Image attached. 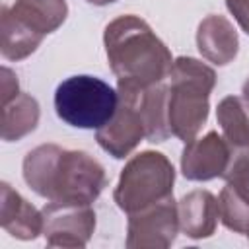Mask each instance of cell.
<instances>
[{"label":"cell","instance_id":"6da1fadb","mask_svg":"<svg viewBox=\"0 0 249 249\" xmlns=\"http://www.w3.org/2000/svg\"><path fill=\"white\" fill-rule=\"evenodd\" d=\"M27 187L53 202L93 204L107 187L105 167L84 150L41 144L29 150L21 163Z\"/></svg>","mask_w":249,"mask_h":249},{"label":"cell","instance_id":"7a4b0ae2","mask_svg":"<svg viewBox=\"0 0 249 249\" xmlns=\"http://www.w3.org/2000/svg\"><path fill=\"white\" fill-rule=\"evenodd\" d=\"M103 45L109 68L117 80H130L140 86L167 80L175 60L148 21L134 14L111 19L103 31Z\"/></svg>","mask_w":249,"mask_h":249},{"label":"cell","instance_id":"3957f363","mask_svg":"<svg viewBox=\"0 0 249 249\" xmlns=\"http://www.w3.org/2000/svg\"><path fill=\"white\" fill-rule=\"evenodd\" d=\"M216 72L193 56H177L167 74V123L181 142L196 138L210 113Z\"/></svg>","mask_w":249,"mask_h":249},{"label":"cell","instance_id":"277c9868","mask_svg":"<svg viewBox=\"0 0 249 249\" xmlns=\"http://www.w3.org/2000/svg\"><path fill=\"white\" fill-rule=\"evenodd\" d=\"M175 169L169 158L156 150L134 154L121 169L113 200L124 214L173 196Z\"/></svg>","mask_w":249,"mask_h":249},{"label":"cell","instance_id":"5b68a950","mask_svg":"<svg viewBox=\"0 0 249 249\" xmlns=\"http://www.w3.org/2000/svg\"><path fill=\"white\" fill-rule=\"evenodd\" d=\"M119 93L105 80L78 74L62 80L54 91V111L70 126L97 130L115 113Z\"/></svg>","mask_w":249,"mask_h":249},{"label":"cell","instance_id":"8992f818","mask_svg":"<svg viewBox=\"0 0 249 249\" xmlns=\"http://www.w3.org/2000/svg\"><path fill=\"white\" fill-rule=\"evenodd\" d=\"M146 86H140L130 80L117 82L119 103L113 117L95 130V140L109 156L115 160L128 158L136 146L146 138V124L140 109V91Z\"/></svg>","mask_w":249,"mask_h":249},{"label":"cell","instance_id":"52a82bcc","mask_svg":"<svg viewBox=\"0 0 249 249\" xmlns=\"http://www.w3.org/2000/svg\"><path fill=\"white\" fill-rule=\"evenodd\" d=\"M43 237L49 247L80 249L86 247L95 231V210L91 204L53 202L43 208Z\"/></svg>","mask_w":249,"mask_h":249},{"label":"cell","instance_id":"ba28073f","mask_svg":"<svg viewBox=\"0 0 249 249\" xmlns=\"http://www.w3.org/2000/svg\"><path fill=\"white\" fill-rule=\"evenodd\" d=\"M179 233V214L173 196L128 214V249H167Z\"/></svg>","mask_w":249,"mask_h":249},{"label":"cell","instance_id":"9c48e42d","mask_svg":"<svg viewBox=\"0 0 249 249\" xmlns=\"http://www.w3.org/2000/svg\"><path fill=\"white\" fill-rule=\"evenodd\" d=\"M231 161V150L222 134L208 130L187 142L181 154V173L187 181H212L226 175Z\"/></svg>","mask_w":249,"mask_h":249},{"label":"cell","instance_id":"30bf717a","mask_svg":"<svg viewBox=\"0 0 249 249\" xmlns=\"http://www.w3.org/2000/svg\"><path fill=\"white\" fill-rule=\"evenodd\" d=\"M0 226L16 239L31 241L43 233V214L10 183H0Z\"/></svg>","mask_w":249,"mask_h":249},{"label":"cell","instance_id":"8fae6325","mask_svg":"<svg viewBox=\"0 0 249 249\" xmlns=\"http://www.w3.org/2000/svg\"><path fill=\"white\" fill-rule=\"evenodd\" d=\"M179 231L191 239H206L220 220L218 198L206 189H195L177 200Z\"/></svg>","mask_w":249,"mask_h":249},{"label":"cell","instance_id":"7c38bea8","mask_svg":"<svg viewBox=\"0 0 249 249\" xmlns=\"http://www.w3.org/2000/svg\"><path fill=\"white\" fill-rule=\"evenodd\" d=\"M196 49L204 60L216 66L230 64L239 51V37L233 23L220 14L202 18L196 27Z\"/></svg>","mask_w":249,"mask_h":249},{"label":"cell","instance_id":"4fadbf2b","mask_svg":"<svg viewBox=\"0 0 249 249\" xmlns=\"http://www.w3.org/2000/svg\"><path fill=\"white\" fill-rule=\"evenodd\" d=\"M216 121L231 156L249 152V101L243 95H226L220 99L216 107Z\"/></svg>","mask_w":249,"mask_h":249},{"label":"cell","instance_id":"5bb4252c","mask_svg":"<svg viewBox=\"0 0 249 249\" xmlns=\"http://www.w3.org/2000/svg\"><path fill=\"white\" fill-rule=\"evenodd\" d=\"M10 12L35 33L47 37L66 21L68 4L66 0H16Z\"/></svg>","mask_w":249,"mask_h":249},{"label":"cell","instance_id":"9a60e30c","mask_svg":"<svg viewBox=\"0 0 249 249\" xmlns=\"http://www.w3.org/2000/svg\"><path fill=\"white\" fill-rule=\"evenodd\" d=\"M41 117V107L37 99L25 91H19L8 103H2V140L18 142L31 134Z\"/></svg>","mask_w":249,"mask_h":249},{"label":"cell","instance_id":"2e32d148","mask_svg":"<svg viewBox=\"0 0 249 249\" xmlns=\"http://www.w3.org/2000/svg\"><path fill=\"white\" fill-rule=\"evenodd\" d=\"M0 53L6 60H23L29 54L37 51L41 41L45 39L43 35L35 33L31 27H27L21 19H18L12 12L10 6H2V18H0Z\"/></svg>","mask_w":249,"mask_h":249},{"label":"cell","instance_id":"e0dca14e","mask_svg":"<svg viewBox=\"0 0 249 249\" xmlns=\"http://www.w3.org/2000/svg\"><path fill=\"white\" fill-rule=\"evenodd\" d=\"M140 109L146 124V140L148 142H165L171 136L167 123V84L158 82L154 86H146L140 91Z\"/></svg>","mask_w":249,"mask_h":249},{"label":"cell","instance_id":"ac0fdd59","mask_svg":"<svg viewBox=\"0 0 249 249\" xmlns=\"http://www.w3.org/2000/svg\"><path fill=\"white\" fill-rule=\"evenodd\" d=\"M220 222L233 233L247 235L249 231V202H245L228 183L218 195Z\"/></svg>","mask_w":249,"mask_h":249},{"label":"cell","instance_id":"d6986e66","mask_svg":"<svg viewBox=\"0 0 249 249\" xmlns=\"http://www.w3.org/2000/svg\"><path fill=\"white\" fill-rule=\"evenodd\" d=\"M224 179L245 202H249V152L231 156Z\"/></svg>","mask_w":249,"mask_h":249},{"label":"cell","instance_id":"ffe728a7","mask_svg":"<svg viewBox=\"0 0 249 249\" xmlns=\"http://www.w3.org/2000/svg\"><path fill=\"white\" fill-rule=\"evenodd\" d=\"M0 82H2V103H8L10 99H14L18 93H19V82H18V76L8 68V66H2L0 70Z\"/></svg>","mask_w":249,"mask_h":249},{"label":"cell","instance_id":"44dd1931","mask_svg":"<svg viewBox=\"0 0 249 249\" xmlns=\"http://www.w3.org/2000/svg\"><path fill=\"white\" fill-rule=\"evenodd\" d=\"M226 8L237 21V25L249 35V0H226Z\"/></svg>","mask_w":249,"mask_h":249},{"label":"cell","instance_id":"7402d4cb","mask_svg":"<svg viewBox=\"0 0 249 249\" xmlns=\"http://www.w3.org/2000/svg\"><path fill=\"white\" fill-rule=\"evenodd\" d=\"M86 2H89V4H93V6H107V4H113V2H117V0H86Z\"/></svg>","mask_w":249,"mask_h":249},{"label":"cell","instance_id":"603a6c76","mask_svg":"<svg viewBox=\"0 0 249 249\" xmlns=\"http://www.w3.org/2000/svg\"><path fill=\"white\" fill-rule=\"evenodd\" d=\"M241 93H243V97L249 101V78L243 82V88H241Z\"/></svg>","mask_w":249,"mask_h":249},{"label":"cell","instance_id":"cb8c5ba5","mask_svg":"<svg viewBox=\"0 0 249 249\" xmlns=\"http://www.w3.org/2000/svg\"><path fill=\"white\" fill-rule=\"evenodd\" d=\"M247 239H249V231H247Z\"/></svg>","mask_w":249,"mask_h":249}]
</instances>
